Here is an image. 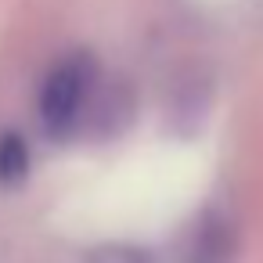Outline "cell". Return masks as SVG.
<instances>
[{"label": "cell", "mask_w": 263, "mask_h": 263, "mask_svg": "<svg viewBox=\"0 0 263 263\" xmlns=\"http://www.w3.org/2000/svg\"><path fill=\"white\" fill-rule=\"evenodd\" d=\"M94 80H98V69H94L90 54H72L51 69V76L40 90V119H44L47 134L65 137L80 126Z\"/></svg>", "instance_id": "cell-1"}, {"label": "cell", "mask_w": 263, "mask_h": 263, "mask_svg": "<svg viewBox=\"0 0 263 263\" xmlns=\"http://www.w3.org/2000/svg\"><path fill=\"white\" fill-rule=\"evenodd\" d=\"M231 252H234L231 223L220 216H202L187 238L184 263H231Z\"/></svg>", "instance_id": "cell-2"}, {"label": "cell", "mask_w": 263, "mask_h": 263, "mask_svg": "<svg viewBox=\"0 0 263 263\" xmlns=\"http://www.w3.org/2000/svg\"><path fill=\"white\" fill-rule=\"evenodd\" d=\"M29 170V148L18 134H4L0 137V180L4 184H15L22 180Z\"/></svg>", "instance_id": "cell-3"}, {"label": "cell", "mask_w": 263, "mask_h": 263, "mask_svg": "<svg viewBox=\"0 0 263 263\" xmlns=\"http://www.w3.org/2000/svg\"><path fill=\"white\" fill-rule=\"evenodd\" d=\"M90 263H152L144 252L137 249H126V245H112V249H98L90 256Z\"/></svg>", "instance_id": "cell-4"}]
</instances>
